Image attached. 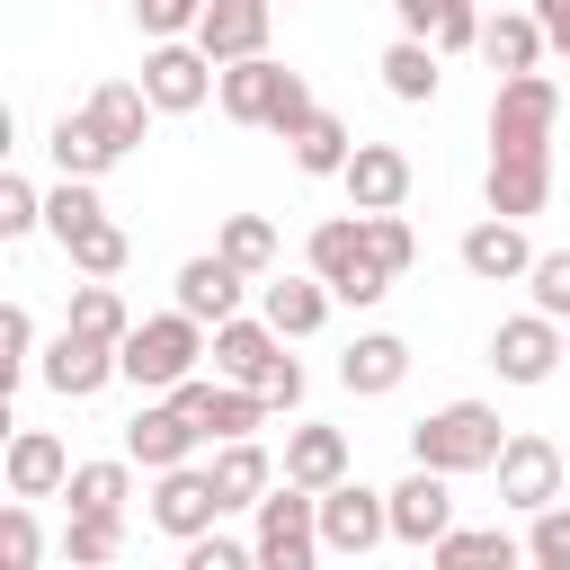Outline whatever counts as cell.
Here are the masks:
<instances>
[{
    "instance_id": "cell-20",
    "label": "cell",
    "mask_w": 570,
    "mask_h": 570,
    "mask_svg": "<svg viewBox=\"0 0 570 570\" xmlns=\"http://www.w3.org/2000/svg\"><path fill=\"white\" fill-rule=\"evenodd\" d=\"M392 18L436 53H481V0H392Z\"/></svg>"
},
{
    "instance_id": "cell-33",
    "label": "cell",
    "mask_w": 570,
    "mask_h": 570,
    "mask_svg": "<svg viewBox=\"0 0 570 570\" xmlns=\"http://www.w3.org/2000/svg\"><path fill=\"white\" fill-rule=\"evenodd\" d=\"M525 552L499 534V525H454L436 552H428V570H517Z\"/></svg>"
},
{
    "instance_id": "cell-31",
    "label": "cell",
    "mask_w": 570,
    "mask_h": 570,
    "mask_svg": "<svg viewBox=\"0 0 570 570\" xmlns=\"http://www.w3.org/2000/svg\"><path fill=\"white\" fill-rule=\"evenodd\" d=\"M45 151H53V169H62V178H80V187H98V178L116 169V151H107V134H98L89 116H62V125L45 134Z\"/></svg>"
},
{
    "instance_id": "cell-34",
    "label": "cell",
    "mask_w": 570,
    "mask_h": 570,
    "mask_svg": "<svg viewBox=\"0 0 570 570\" xmlns=\"http://www.w3.org/2000/svg\"><path fill=\"white\" fill-rule=\"evenodd\" d=\"M347 160H356V134L321 107V116L294 134V169H303V178H347Z\"/></svg>"
},
{
    "instance_id": "cell-24",
    "label": "cell",
    "mask_w": 570,
    "mask_h": 570,
    "mask_svg": "<svg viewBox=\"0 0 570 570\" xmlns=\"http://www.w3.org/2000/svg\"><path fill=\"white\" fill-rule=\"evenodd\" d=\"M481 205H490L499 223H525V214H543V205H552V160H490V178H481Z\"/></svg>"
},
{
    "instance_id": "cell-49",
    "label": "cell",
    "mask_w": 570,
    "mask_h": 570,
    "mask_svg": "<svg viewBox=\"0 0 570 570\" xmlns=\"http://www.w3.org/2000/svg\"><path fill=\"white\" fill-rule=\"evenodd\" d=\"M534 27H543V45L570 53V0H534Z\"/></svg>"
},
{
    "instance_id": "cell-10",
    "label": "cell",
    "mask_w": 570,
    "mask_h": 570,
    "mask_svg": "<svg viewBox=\"0 0 570 570\" xmlns=\"http://www.w3.org/2000/svg\"><path fill=\"white\" fill-rule=\"evenodd\" d=\"M196 419L178 410V401H142L134 419H125V463H142V472H187L196 463Z\"/></svg>"
},
{
    "instance_id": "cell-21",
    "label": "cell",
    "mask_w": 570,
    "mask_h": 570,
    "mask_svg": "<svg viewBox=\"0 0 570 570\" xmlns=\"http://www.w3.org/2000/svg\"><path fill=\"white\" fill-rule=\"evenodd\" d=\"M285 481L294 490H338L347 481V436L338 428H321V419H303V428H285Z\"/></svg>"
},
{
    "instance_id": "cell-15",
    "label": "cell",
    "mask_w": 570,
    "mask_h": 570,
    "mask_svg": "<svg viewBox=\"0 0 570 570\" xmlns=\"http://www.w3.org/2000/svg\"><path fill=\"white\" fill-rule=\"evenodd\" d=\"M392 534H401V543H428V552H436V543L454 534V481H445V472H419V463H410V481H392Z\"/></svg>"
},
{
    "instance_id": "cell-7",
    "label": "cell",
    "mask_w": 570,
    "mask_h": 570,
    "mask_svg": "<svg viewBox=\"0 0 570 570\" xmlns=\"http://www.w3.org/2000/svg\"><path fill=\"white\" fill-rule=\"evenodd\" d=\"M499 508H517V517L561 508V445L552 436H534V428L508 436V454H499Z\"/></svg>"
},
{
    "instance_id": "cell-40",
    "label": "cell",
    "mask_w": 570,
    "mask_h": 570,
    "mask_svg": "<svg viewBox=\"0 0 570 570\" xmlns=\"http://www.w3.org/2000/svg\"><path fill=\"white\" fill-rule=\"evenodd\" d=\"M365 249H374V267L401 285L410 276V258H419V240H410V223L401 214H365Z\"/></svg>"
},
{
    "instance_id": "cell-37",
    "label": "cell",
    "mask_w": 570,
    "mask_h": 570,
    "mask_svg": "<svg viewBox=\"0 0 570 570\" xmlns=\"http://www.w3.org/2000/svg\"><path fill=\"white\" fill-rule=\"evenodd\" d=\"M240 276H276V223L267 214H223V240H214Z\"/></svg>"
},
{
    "instance_id": "cell-25",
    "label": "cell",
    "mask_w": 570,
    "mask_h": 570,
    "mask_svg": "<svg viewBox=\"0 0 570 570\" xmlns=\"http://www.w3.org/2000/svg\"><path fill=\"white\" fill-rule=\"evenodd\" d=\"M401 374H410V338H392V330H365V338L338 356V383H347L356 401H374V392H401Z\"/></svg>"
},
{
    "instance_id": "cell-22",
    "label": "cell",
    "mask_w": 570,
    "mask_h": 570,
    "mask_svg": "<svg viewBox=\"0 0 570 570\" xmlns=\"http://www.w3.org/2000/svg\"><path fill=\"white\" fill-rule=\"evenodd\" d=\"M53 490H71L62 436H53V428H18V436H9V499H53Z\"/></svg>"
},
{
    "instance_id": "cell-43",
    "label": "cell",
    "mask_w": 570,
    "mask_h": 570,
    "mask_svg": "<svg viewBox=\"0 0 570 570\" xmlns=\"http://www.w3.org/2000/svg\"><path fill=\"white\" fill-rule=\"evenodd\" d=\"M525 294H534V312H543V321H561V330H570V249H543V258H534V276H525Z\"/></svg>"
},
{
    "instance_id": "cell-6",
    "label": "cell",
    "mask_w": 570,
    "mask_h": 570,
    "mask_svg": "<svg viewBox=\"0 0 570 570\" xmlns=\"http://www.w3.org/2000/svg\"><path fill=\"white\" fill-rule=\"evenodd\" d=\"M169 401L196 419V436H205V445H240V436H258V428H267V401H258L249 383H223V374H187Z\"/></svg>"
},
{
    "instance_id": "cell-2",
    "label": "cell",
    "mask_w": 570,
    "mask_h": 570,
    "mask_svg": "<svg viewBox=\"0 0 570 570\" xmlns=\"http://www.w3.org/2000/svg\"><path fill=\"white\" fill-rule=\"evenodd\" d=\"M214 98H223V116H232V125H258V134H285V142L321 116L312 80H303V71H285V62H267V53H258V62H232V71L214 80Z\"/></svg>"
},
{
    "instance_id": "cell-16",
    "label": "cell",
    "mask_w": 570,
    "mask_h": 570,
    "mask_svg": "<svg viewBox=\"0 0 570 570\" xmlns=\"http://www.w3.org/2000/svg\"><path fill=\"white\" fill-rule=\"evenodd\" d=\"M347 214H401V196H410V151L401 142H356V160H347Z\"/></svg>"
},
{
    "instance_id": "cell-3",
    "label": "cell",
    "mask_w": 570,
    "mask_h": 570,
    "mask_svg": "<svg viewBox=\"0 0 570 570\" xmlns=\"http://www.w3.org/2000/svg\"><path fill=\"white\" fill-rule=\"evenodd\" d=\"M196 356H214V338H205V321H187L178 303L160 312V321H134V338L116 347V374L134 383V392H178L187 374H196Z\"/></svg>"
},
{
    "instance_id": "cell-12",
    "label": "cell",
    "mask_w": 570,
    "mask_h": 570,
    "mask_svg": "<svg viewBox=\"0 0 570 570\" xmlns=\"http://www.w3.org/2000/svg\"><path fill=\"white\" fill-rule=\"evenodd\" d=\"M267 18H276V0H205V18H196L205 62H214V71L258 62V53H267Z\"/></svg>"
},
{
    "instance_id": "cell-11",
    "label": "cell",
    "mask_w": 570,
    "mask_h": 570,
    "mask_svg": "<svg viewBox=\"0 0 570 570\" xmlns=\"http://www.w3.org/2000/svg\"><path fill=\"white\" fill-rule=\"evenodd\" d=\"M151 525H160V534H178V543L214 534V525H223V490H214V472H205V463L160 472V481H151Z\"/></svg>"
},
{
    "instance_id": "cell-42",
    "label": "cell",
    "mask_w": 570,
    "mask_h": 570,
    "mask_svg": "<svg viewBox=\"0 0 570 570\" xmlns=\"http://www.w3.org/2000/svg\"><path fill=\"white\" fill-rule=\"evenodd\" d=\"M196 18H205V0H134V27H142L151 45H187Z\"/></svg>"
},
{
    "instance_id": "cell-17",
    "label": "cell",
    "mask_w": 570,
    "mask_h": 570,
    "mask_svg": "<svg viewBox=\"0 0 570 570\" xmlns=\"http://www.w3.org/2000/svg\"><path fill=\"white\" fill-rule=\"evenodd\" d=\"M240 285H249V276H240L223 249H205V258L178 267V312L205 321V330H223V321H240Z\"/></svg>"
},
{
    "instance_id": "cell-39",
    "label": "cell",
    "mask_w": 570,
    "mask_h": 570,
    "mask_svg": "<svg viewBox=\"0 0 570 570\" xmlns=\"http://www.w3.org/2000/svg\"><path fill=\"white\" fill-rule=\"evenodd\" d=\"M36 365H45V356H36V321H27V303H9V312H0V392L27 383Z\"/></svg>"
},
{
    "instance_id": "cell-35",
    "label": "cell",
    "mask_w": 570,
    "mask_h": 570,
    "mask_svg": "<svg viewBox=\"0 0 570 570\" xmlns=\"http://www.w3.org/2000/svg\"><path fill=\"white\" fill-rule=\"evenodd\" d=\"M62 330L125 347V338H134V312H125V294H116V285H71V321H62Z\"/></svg>"
},
{
    "instance_id": "cell-19",
    "label": "cell",
    "mask_w": 570,
    "mask_h": 570,
    "mask_svg": "<svg viewBox=\"0 0 570 570\" xmlns=\"http://www.w3.org/2000/svg\"><path fill=\"white\" fill-rule=\"evenodd\" d=\"M45 392H62V401H89V392H107V374H116V347L107 338H80V330H62L53 347H45Z\"/></svg>"
},
{
    "instance_id": "cell-51",
    "label": "cell",
    "mask_w": 570,
    "mask_h": 570,
    "mask_svg": "<svg viewBox=\"0 0 570 570\" xmlns=\"http://www.w3.org/2000/svg\"><path fill=\"white\" fill-rule=\"evenodd\" d=\"M525 570H534V561H525Z\"/></svg>"
},
{
    "instance_id": "cell-4",
    "label": "cell",
    "mask_w": 570,
    "mask_h": 570,
    "mask_svg": "<svg viewBox=\"0 0 570 570\" xmlns=\"http://www.w3.org/2000/svg\"><path fill=\"white\" fill-rule=\"evenodd\" d=\"M552 125H561V80L525 71L490 89V160H552Z\"/></svg>"
},
{
    "instance_id": "cell-50",
    "label": "cell",
    "mask_w": 570,
    "mask_h": 570,
    "mask_svg": "<svg viewBox=\"0 0 570 570\" xmlns=\"http://www.w3.org/2000/svg\"><path fill=\"white\" fill-rule=\"evenodd\" d=\"M561 356H570V330H561Z\"/></svg>"
},
{
    "instance_id": "cell-23",
    "label": "cell",
    "mask_w": 570,
    "mask_h": 570,
    "mask_svg": "<svg viewBox=\"0 0 570 570\" xmlns=\"http://www.w3.org/2000/svg\"><path fill=\"white\" fill-rule=\"evenodd\" d=\"M98 134H107V151L125 160V151H142V125L160 116L151 98H142V80H107V89H89V107H80Z\"/></svg>"
},
{
    "instance_id": "cell-1",
    "label": "cell",
    "mask_w": 570,
    "mask_h": 570,
    "mask_svg": "<svg viewBox=\"0 0 570 570\" xmlns=\"http://www.w3.org/2000/svg\"><path fill=\"white\" fill-rule=\"evenodd\" d=\"M499 454H508V428H499L490 401H445V410H428V419L410 428V463H419V472H445V481L499 472Z\"/></svg>"
},
{
    "instance_id": "cell-13",
    "label": "cell",
    "mask_w": 570,
    "mask_h": 570,
    "mask_svg": "<svg viewBox=\"0 0 570 570\" xmlns=\"http://www.w3.org/2000/svg\"><path fill=\"white\" fill-rule=\"evenodd\" d=\"M490 365H499V383H552V365H561V321H543V312L499 321V330H490Z\"/></svg>"
},
{
    "instance_id": "cell-41",
    "label": "cell",
    "mask_w": 570,
    "mask_h": 570,
    "mask_svg": "<svg viewBox=\"0 0 570 570\" xmlns=\"http://www.w3.org/2000/svg\"><path fill=\"white\" fill-rule=\"evenodd\" d=\"M36 561H45L36 508H27V499H9V508H0V570H36Z\"/></svg>"
},
{
    "instance_id": "cell-14",
    "label": "cell",
    "mask_w": 570,
    "mask_h": 570,
    "mask_svg": "<svg viewBox=\"0 0 570 570\" xmlns=\"http://www.w3.org/2000/svg\"><path fill=\"white\" fill-rule=\"evenodd\" d=\"M463 276H481V285H517V276H534V240H525V223H499V214H481L472 232H463Z\"/></svg>"
},
{
    "instance_id": "cell-32",
    "label": "cell",
    "mask_w": 570,
    "mask_h": 570,
    "mask_svg": "<svg viewBox=\"0 0 570 570\" xmlns=\"http://www.w3.org/2000/svg\"><path fill=\"white\" fill-rule=\"evenodd\" d=\"M62 258L89 276V285H107V276H125V258H134V240H125V223L116 214H98V223H80L71 240H62Z\"/></svg>"
},
{
    "instance_id": "cell-5",
    "label": "cell",
    "mask_w": 570,
    "mask_h": 570,
    "mask_svg": "<svg viewBox=\"0 0 570 570\" xmlns=\"http://www.w3.org/2000/svg\"><path fill=\"white\" fill-rule=\"evenodd\" d=\"M249 552H258V570H321V499L312 490H294V481H276L267 499H258V534H249Z\"/></svg>"
},
{
    "instance_id": "cell-47",
    "label": "cell",
    "mask_w": 570,
    "mask_h": 570,
    "mask_svg": "<svg viewBox=\"0 0 570 570\" xmlns=\"http://www.w3.org/2000/svg\"><path fill=\"white\" fill-rule=\"evenodd\" d=\"M178 570H258V552H249V543H232V534L214 525V534H196V543L178 552Z\"/></svg>"
},
{
    "instance_id": "cell-8",
    "label": "cell",
    "mask_w": 570,
    "mask_h": 570,
    "mask_svg": "<svg viewBox=\"0 0 570 570\" xmlns=\"http://www.w3.org/2000/svg\"><path fill=\"white\" fill-rule=\"evenodd\" d=\"M383 534H392V490H365V481H338V490H321V543H330V552L365 561Z\"/></svg>"
},
{
    "instance_id": "cell-36",
    "label": "cell",
    "mask_w": 570,
    "mask_h": 570,
    "mask_svg": "<svg viewBox=\"0 0 570 570\" xmlns=\"http://www.w3.org/2000/svg\"><path fill=\"white\" fill-rule=\"evenodd\" d=\"M71 517H125V499H134V472L125 463H71Z\"/></svg>"
},
{
    "instance_id": "cell-38",
    "label": "cell",
    "mask_w": 570,
    "mask_h": 570,
    "mask_svg": "<svg viewBox=\"0 0 570 570\" xmlns=\"http://www.w3.org/2000/svg\"><path fill=\"white\" fill-rule=\"evenodd\" d=\"M62 552H71V570H107L125 552V517H71L62 525Z\"/></svg>"
},
{
    "instance_id": "cell-30",
    "label": "cell",
    "mask_w": 570,
    "mask_h": 570,
    "mask_svg": "<svg viewBox=\"0 0 570 570\" xmlns=\"http://www.w3.org/2000/svg\"><path fill=\"white\" fill-rule=\"evenodd\" d=\"M356 267H374V249H365V214H330V223L312 232V276L338 294Z\"/></svg>"
},
{
    "instance_id": "cell-18",
    "label": "cell",
    "mask_w": 570,
    "mask_h": 570,
    "mask_svg": "<svg viewBox=\"0 0 570 570\" xmlns=\"http://www.w3.org/2000/svg\"><path fill=\"white\" fill-rule=\"evenodd\" d=\"M330 303H338V294H330L321 276H267V285H258V321H267L285 347H294V338H312V330L330 321Z\"/></svg>"
},
{
    "instance_id": "cell-44",
    "label": "cell",
    "mask_w": 570,
    "mask_h": 570,
    "mask_svg": "<svg viewBox=\"0 0 570 570\" xmlns=\"http://www.w3.org/2000/svg\"><path fill=\"white\" fill-rule=\"evenodd\" d=\"M98 214H107V205H98V187H80V178H62V187L45 196V232H53V240H71V232L98 223Z\"/></svg>"
},
{
    "instance_id": "cell-28",
    "label": "cell",
    "mask_w": 570,
    "mask_h": 570,
    "mask_svg": "<svg viewBox=\"0 0 570 570\" xmlns=\"http://www.w3.org/2000/svg\"><path fill=\"white\" fill-rule=\"evenodd\" d=\"M481 62H490L499 80H525V71L543 62V27H534V9H525V18H517V9L481 18Z\"/></svg>"
},
{
    "instance_id": "cell-27",
    "label": "cell",
    "mask_w": 570,
    "mask_h": 570,
    "mask_svg": "<svg viewBox=\"0 0 570 570\" xmlns=\"http://www.w3.org/2000/svg\"><path fill=\"white\" fill-rule=\"evenodd\" d=\"M205 472H214V490H223V517H232V508H258V499L276 490V463H267V445H258V436L214 445V463H205Z\"/></svg>"
},
{
    "instance_id": "cell-26",
    "label": "cell",
    "mask_w": 570,
    "mask_h": 570,
    "mask_svg": "<svg viewBox=\"0 0 570 570\" xmlns=\"http://www.w3.org/2000/svg\"><path fill=\"white\" fill-rule=\"evenodd\" d=\"M276 356H285V338H276L267 321H223V330H214V374H223V383H249V392H258V374H267Z\"/></svg>"
},
{
    "instance_id": "cell-48",
    "label": "cell",
    "mask_w": 570,
    "mask_h": 570,
    "mask_svg": "<svg viewBox=\"0 0 570 570\" xmlns=\"http://www.w3.org/2000/svg\"><path fill=\"white\" fill-rule=\"evenodd\" d=\"M258 401H267V410H294V401H303V365H294V356H276V365L258 374Z\"/></svg>"
},
{
    "instance_id": "cell-29",
    "label": "cell",
    "mask_w": 570,
    "mask_h": 570,
    "mask_svg": "<svg viewBox=\"0 0 570 570\" xmlns=\"http://www.w3.org/2000/svg\"><path fill=\"white\" fill-rule=\"evenodd\" d=\"M374 71H383V89H392L401 107H428V98H436V80H445V53H436V45H419V36H392Z\"/></svg>"
},
{
    "instance_id": "cell-9",
    "label": "cell",
    "mask_w": 570,
    "mask_h": 570,
    "mask_svg": "<svg viewBox=\"0 0 570 570\" xmlns=\"http://www.w3.org/2000/svg\"><path fill=\"white\" fill-rule=\"evenodd\" d=\"M214 80H223V71L205 62V45H196V36H187V45H151V53H142V98H151L160 116L205 107V98H214Z\"/></svg>"
},
{
    "instance_id": "cell-46",
    "label": "cell",
    "mask_w": 570,
    "mask_h": 570,
    "mask_svg": "<svg viewBox=\"0 0 570 570\" xmlns=\"http://www.w3.org/2000/svg\"><path fill=\"white\" fill-rule=\"evenodd\" d=\"M36 223H45V196H36V178L9 169V178H0V240H27Z\"/></svg>"
},
{
    "instance_id": "cell-45",
    "label": "cell",
    "mask_w": 570,
    "mask_h": 570,
    "mask_svg": "<svg viewBox=\"0 0 570 570\" xmlns=\"http://www.w3.org/2000/svg\"><path fill=\"white\" fill-rule=\"evenodd\" d=\"M525 561H534V570H570V499L525 525Z\"/></svg>"
}]
</instances>
